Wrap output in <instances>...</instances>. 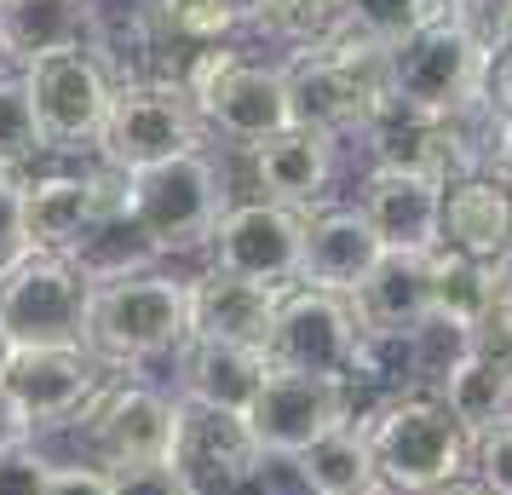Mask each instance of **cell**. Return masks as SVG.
Instances as JSON below:
<instances>
[{"label": "cell", "mask_w": 512, "mask_h": 495, "mask_svg": "<svg viewBox=\"0 0 512 495\" xmlns=\"http://www.w3.org/2000/svg\"><path fill=\"white\" fill-rule=\"evenodd\" d=\"M357 421L369 432L380 495H432L455 478H472V432L438 392H397Z\"/></svg>", "instance_id": "6da1fadb"}, {"label": "cell", "mask_w": 512, "mask_h": 495, "mask_svg": "<svg viewBox=\"0 0 512 495\" xmlns=\"http://www.w3.org/2000/svg\"><path fill=\"white\" fill-rule=\"evenodd\" d=\"M190 346V277L173 271H139L116 283H93V317H87V352L104 369H139L167 352Z\"/></svg>", "instance_id": "7a4b0ae2"}, {"label": "cell", "mask_w": 512, "mask_h": 495, "mask_svg": "<svg viewBox=\"0 0 512 495\" xmlns=\"http://www.w3.org/2000/svg\"><path fill=\"white\" fill-rule=\"evenodd\" d=\"M179 81H185L202 127H213L236 150H254V144L277 139L282 127H294L282 64H254L236 47H196Z\"/></svg>", "instance_id": "3957f363"}, {"label": "cell", "mask_w": 512, "mask_h": 495, "mask_svg": "<svg viewBox=\"0 0 512 495\" xmlns=\"http://www.w3.org/2000/svg\"><path fill=\"white\" fill-rule=\"evenodd\" d=\"M478 75H484V41L472 35V24L455 6L426 18L397 47H386V98L392 110H409V116L461 110L478 93Z\"/></svg>", "instance_id": "277c9868"}, {"label": "cell", "mask_w": 512, "mask_h": 495, "mask_svg": "<svg viewBox=\"0 0 512 495\" xmlns=\"http://www.w3.org/2000/svg\"><path fill=\"white\" fill-rule=\"evenodd\" d=\"M225 208H231V196H225L219 162L208 150H190L179 162H162L127 179V213L162 260L208 248Z\"/></svg>", "instance_id": "5b68a950"}, {"label": "cell", "mask_w": 512, "mask_h": 495, "mask_svg": "<svg viewBox=\"0 0 512 495\" xmlns=\"http://www.w3.org/2000/svg\"><path fill=\"white\" fill-rule=\"evenodd\" d=\"M190 150H202V116L190 104L185 81H116L93 162L133 179L162 162H179Z\"/></svg>", "instance_id": "8992f818"}, {"label": "cell", "mask_w": 512, "mask_h": 495, "mask_svg": "<svg viewBox=\"0 0 512 495\" xmlns=\"http://www.w3.org/2000/svg\"><path fill=\"white\" fill-rule=\"evenodd\" d=\"M93 283L64 254H24L0 277V329L24 346H87Z\"/></svg>", "instance_id": "52a82bcc"}, {"label": "cell", "mask_w": 512, "mask_h": 495, "mask_svg": "<svg viewBox=\"0 0 512 495\" xmlns=\"http://www.w3.org/2000/svg\"><path fill=\"white\" fill-rule=\"evenodd\" d=\"M18 75H24L35 121H41V133H47V150H64V156L98 150L110 98H116V75H110V64H104L93 47L47 52V58L24 64Z\"/></svg>", "instance_id": "ba28073f"}, {"label": "cell", "mask_w": 512, "mask_h": 495, "mask_svg": "<svg viewBox=\"0 0 512 495\" xmlns=\"http://www.w3.org/2000/svg\"><path fill=\"white\" fill-rule=\"evenodd\" d=\"M179 409H185V403L156 392V386H144V380L110 375V386L98 392V403L81 415L93 467L121 472V467L167 461V455H173V438H179Z\"/></svg>", "instance_id": "9c48e42d"}, {"label": "cell", "mask_w": 512, "mask_h": 495, "mask_svg": "<svg viewBox=\"0 0 512 495\" xmlns=\"http://www.w3.org/2000/svg\"><path fill=\"white\" fill-rule=\"evenodd\" d=\"M357 352H363V329H357V317H351L346 294L288 288V300H282V311H277V329H271V346H265L271 369L351 386Z\"/></svg>", "instance_id": "30bf717a"}, {"label": "cell", "mask_w": 512, "mask_h": 495, "mask_svg": "<svg viewBox=\"0 0 512 495\" xmlns=\"http://www.w3.org/2000/svg\"><path fill=\"white\" fill-rule=\"evenodd\" d=\"M208 254H213V271H231V277H248V283H265V288H300L305 213L277 208L265 196L231 202L208 242Z\"/></svg>", "instance_id": "8fae6325"}, {"label": "cell", "mask_w": 512, "mask_h": 495, "mask_svg": "<svg viewBox=\"0 0 512 495\" xmlns=\"http://www.w3.org/2000/svg\"><path fill=\"white\" fill-rule=\"evenodd\" d=\"M110 375L116 369H104L87 346H24L12 352L0 386L18 398L35 432H52V426H81V415L98 403Z\"/></svg>", "instance_id": "7c38bea8"}, {"label": "cell", "mask_w": 512, "mask_h": 495, "mask_svg": "<svg viewBox=\"0 0 512 495\" xmlns=\"http://www.w3.org/2000/svg\"><path fill=\"white\" fill-rule=\"evenodd\" d=\"M167 461L185 478L190 495H236V490H248V484H259L265 449H259L248 415H225V409L185 403L179 409V438H173V455Z\"/></svg>", "instance_id": "4fadbf2b"}, {"label": "cell", "mask_w": 512, "mask_h": 495, "mask_svg": "<svg viewBox=\"0 0 512 495\" xmlns=\"http://www.w3.org/2000/svg\"><path fill=\"white\" fill-rule=\"evenodd\" d=\"M357 421V392L340 386V380H317V375H288V369H271L259 403L248 409V426L265 455H282L294 461L305 449L328 438L334 426Z\"/></svg>", "instance_id": "5bb4252c"}, {"label": "cell", "mask_w": 512, "mask_h": 495, "mask_svg": "<svg viewBox=\"0 0 512 495\" xmlns=\"http://www.w3.org/2000/svg\"><path fill=\"white\" fill-rule=\"evenodd\" d=\"M127 190V173L116 167H81V173H35L24 179V236L29 254H64L70 260L75 242L93 231L104 202H116Z\"/></svg>", "instance_id": "9a60e30c"}, {"label": "cell", "mask_w": 512, "mask_h": 495, "mask_svg": "<svg viewBox=\"0 0 512 495\" xmlns=\"http://www.w3.org/2000/svg\"><path fill=\"white\" fill-rule=\"evenodd\" d=\"M443 179L409 167H369L357 208L374 225L386 254H438L443 242Z\"/></svg>", "instance_id": "2e32d148"}, {"label": "cell", "mask_w": 512, "mask_h": 495, "mask_svg": "<svg viewBox=\"0 0 512 495\" xmlns=\"http://www.w3.org/2000/svg\"><path fill=\"white\" fill-rule=\"evenodd\" d=\"M340 167V139H328L317 127H282L277 139H265L248 150V173L254 190L277 208L317 213L328 208V185Z\"/></svg>", "instance_id": "e0dca14e"}, {"label": "cell", "mask_w": 512, "mask_h": 495, "mask_svg": "<svg viewBox=\"0 0 512 495\" xmlns=\"http://www.w3.org/2000/svg\"><path fill=\"white\" fill-rule=\"evenodd\" d=\"M288 300V288H265L231 271H202L190 277V340H219V346H271L277 311Z\"/></svg>", "instance_id": "ac0fdd59"}, {"label": "cell", "mask_w": 512, "mask_h": 495, "mask_svg": "<svg viewBox=\"0 0 512 495\" xmlns=\"http://www.w3.org/2000/svg\"><path fill=\"white\" fill-rule=\"evenodd\" d=\"M363 334L409 340L432 323V254H380L363 283L346 294Z\"/></svg>", "instance_id": "d6986e66"}, {"label": "cell", "mask_w": 512, "mask_h": 495, "mask_svg": "<svg viewBox=\"0 0 512 495\" xmlns=\"http://www.w3.org/2000/svg\"><path fill=\"white\" fill-rule=\"evenodd\" d=\"M380 236L363 219L357 202H328V208L305 213V265L300 288H323V294H351V288L380 265Z\"/></svg>", "instance_id": "ffe728a7"}, {"label": "cell", "mask_w": 512, "mask_h": 495, "mask_svg": "<svg viewBox=\"0 0 512 495\" xmlns=\"http://www.w3.org/2000/svg\"><path fill=\"white\" fill-rule=\"evenodd\" d=\"M478 265H507L512 254V173H472L443 190V242Z\"/></svg>", "instance_id": "44dd1931"}, {"label": "cell", "mask_w": 512, "mask_h": 495, "mask_svg": "<svg viewBox=\"0 0 512 495\" xmlns=\"http://www.w3.org/2000/svg\"><path fill=\"white\" fill-rule=\"evenodd\" d=\"M70 47H98L93 0H0V58L12 70Z\"/></svg>", "instance_id": "7402d4cb"}, {"label": "cell", "mask_w": 512, "mask_h": 495, "mask_svg": "<svg viewBox=\"0 0 512 495\" xmlns=\"http://www.w3.org/2000/svg\"><path fill=\"white\" fill-rule=\"evenodd\" d=\"M179 363V398L225 415H248L271 380V357L254 346H219V340H190Z\"/></svg>", "instance_id": "603a6c76"}, {"label": "cell", "mask_w": 512, "mask_h": 495, "mask_svg": "<svg viewBox=\"0 0 512 495\" xmlns=\"http://www.w3.org/2000/svg\"><path fill=\"white\" fill-rule=\"evenodd\" d=\"M294 472H300L305 495H380V472H374L363 421L334 426L328 438H317L305 455H294Z\"/></svg>", "instance_id": "cb8c5ba5"}, {"label": "cell", "mask_w": 512, "mask_h": 495, "mask_svg": "<svg viewBox=\"0 0 512 495\" xmlns=\"http://www.w3.org/2000/svg\"><path fill=\"white\" fill-rule=\"evenodd\" d=\"M495 306H501V271H495V265L461 260V254H449V248L432 254V317H438V323L478 334L489 317H495Z\"/></svg>", "instance_id": "d4e9b609"}, {"label": "cell", "mask_w": 512, "mask_h": 495, "mask_svg": "<svg viewBox=\"0 0 512 495\" xmlns=\"http://www.w3.org/2000/svg\"><path fill=\"white\" fill-rule=\"evenodd\" d=\"M438 398L449 403V415L478 438V432H489L495 421H507L512 415V369L472 340V352L449 369V380L438 386Z\"/></svg>", "instance_id": "484cf974"}, {"label": "cell", "mask_w": 512, "mask_h": 495, "mask_svg": "<svg viewBox=\"0 0 512 495\" xmlns=\"http://www.w3.org/2000/svg\"><path fill=\"white\" fill-rule=\"evenodd\" d=\"M254 29H265L288 52H317L340 29H351L346 0H254Z\"/></svg>", "instance_id": "4316f807"}, {"label": "cell", "mask_w": 512, "mask_h": 495, "mask_svg": "<svg viewBox=\"0 0 512 495\" xmlns=\"http://www.w3.org/2000/svg\"><path fill=\"white\" fill-rule=\"evenodd\" d=\"M156 24L185 47H231L242 24H254V0H156Z\"/></svg>", "instance_id": "83f0119b"}, {"label": "cell", "mask_w": 512, "mask_h": 495, "mask_svg": "<svg viewBox=\"0 0 512 495\" xmlns=\"http://www.w3.org/2000/svg\"><path fill=\"white\" fill-rule=\"evenodd\" d=\"M35 156H47V133L35 121L29 87L18 70H0V167L6 173H24Z\"/></svg>", "instance_id": "f1b7e54d"}, {"label": "cell", "mask_w": 512, "mask_h": 495, "mask_svg": "<svg viewBox=\"0 0 512 495\" xmlns=\"http://www.w3.org/2000/svg\"><path fill=\"white\" fill-rule=\"evenodd\" d=\"M346 18H351V29H363L369 41L397 47V41L415 35L426 18H438V6H432V0H346Z\"/></svg>", "instance_id": "f546056e"}, {"label": "cell", "mask_w": 512, "mask_h": 495, "mask_svg": "<svg viewBox=\"0 0 512 495\" xmlns=\"http://www.w3.org/2000/svg\"><path fill=\"white\" fill-rule=\"evenodd\" d=\"M472 478L489 495H512V415L472 438Z\"/></svg>", "instance_id": "4dcf8cb0"}, {"label": "cell", "mask_w": 512, "mask_h": 495, "mask_svg": "<svg viewBox=\"0 0 512 495\" xmlns=\"http://www.w3.org/2000/svg\"><path fill=\"white\" fill-rule=\"evenodd\" d=\"M29 254L24 236V173H6L0 167V277Z\"/></svg>", "instance_id": "1f68e13d"}, {"label": "cell", "mask_w": 512, "mask_h": 495, "mask_svg": "<svg viewBox=\"0 0 512 495\" xmlns=\"http://www.w3.org/2000/svg\"><path fill=\"white\" fill-rule=\"evenodd\" d=\"M52 467H58V461H47L35 444L6 449V455H0V495H47Z\"/></svg>", "instance_id": "d6a6232c"}, {"label": "cell", "mask_w": 512, "mask_h": 495, "mask_svg": "<svg viewBox=\"0 0 512 495\" xmlns=\"http://www.w3.org/2000/svg\"><path fill=\"white\" fill-rule=\"evenodd\" d=\"M116 495H190L185 478L173 472V461H150V467H121L110 472Z\"/></svg>", "instance_id": "836d02e7"}, {"label": "cell", "mask_w": 512, "mask_h": 495, "mask_svg": "<svg viewBox=\"0 0 512 495\" xmlns=\"http://www.w3.org/2000/svg\"><path fill=\"white\" fill-rule=\"evenodd\" d=\"M47 495H116L110 472L93 467V461H70V467H52Z\"/></svg>", "instance_id": "e575fe53"}, {"label": "cell", "mask_w": 512, "mask_h": 495, "mask_svg": "<svg viewBox=\"0 0 512 495\" xmlns=\"http://www.w3.org/2000/svg\"><path fill=\"white\" fill-rule=\"evenodd\" d=\"M18 444H35V426H29V415L18 409V398L0 386V455L18 449Z\"/></svg>", "instance_id": "d590c367"}, {"label": "cell", "mask_w": 512, "mask_h": 495, "mask_svg": "<svg viewBox=\"0 0 512 495\" xmlns=\"http://www.w3.org/2000/svg\"><path fill=\"white\" fill-rule=\"evenodd\" d=\"M432 495H489L478 478H455V484H443V490H432Z\"/></svg>", "instance_id": "8d00e7d4"}, {"label": "cell", "mask_w": 512, "mask_h": 495, "mask_svg": "<svg viewBox=\"0 0 512 495\" xmlns=\"http://www.w3.org/2000/svg\"><path fill=\"white\" fill-rule=\"evenodd\" d=\"M12 352H18V346L6 340V329H0V375H6V363H12Z\"/></svg>", "instance_id": "74e56055"}, {"label": "cell", "mask_w": 512, "mask_h": 495, "mask_svg": "<svg viewBox=\"0 0 512 495\" xmlns=\"http://www.w3.org/2000/svg\"><path fill=\"white\" fill-rule=\"evenodd\" d=\"M501 294L512 300V254H507V265H501Z\"/></svg>", "instance_id": "f35d334b"}, {"label": "cell", "mask_w": 512, "mask_h": 495, "mask_svg": "<svg viewBox=\"0 0 512 495\" xmlns=\"http://www.w3.org/2000/svg\"><path fill=\"white\" fill-rule=\"evenodd\" d=\"M432 6H438V12H449V6H461V0H432Z\"/></svg>", "instance_id": "ab89813d"}, {"label": "cell", "mask_w": 512, "mask_h": 495, "mask_svg": "<svg viewBox=\"0 0 512 495\" xmlns=\"http://www.w3.org/2000/svg\"><path fill=\"white\" fill-rule=\"evenodd\" d=\"M0 70H12V64H6V58H0Z\"/></svg>", "instance_id": "60d3db41"}]
</instances>
